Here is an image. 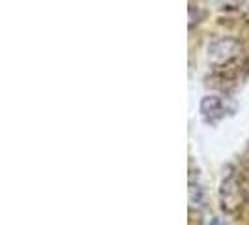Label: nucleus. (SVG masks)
I'll list each match as a JSON object with an SVG mask.
<instances>
[{"mask_svg": "<svg viewBox=\"0 0 249 225\" xmlns=\"http://www.w3.org/2000/svg\"><path fill=\"white\" fill-rule=\"evenodd\" d=\"M238 51V43L234 39H219L213 41L212 45L208 47V56L212 58L213 62H223L227 58L234 56Z\"/></svg>", "mask_w": 249, "mask_h": 225, "instance_id": "obj_1", "label": "nucleus"}, {"mask_svg": "<svg viewBox=\"0 0 249 225\" xmlns=\"http://www.w3.org/2000/svg\"><path fill=\"white\" fill-rule=\"evenodd\" d=\"M200 109H202L204 114H208L210 111H217V109H219V100H217L215 96H208V98H204V100H202Z\"/></svg>", "mask_w": 249, "mask_h": 225, "instance_id": "obj_2", "label": "nucleus"}]
</instances>
